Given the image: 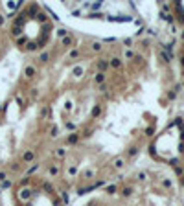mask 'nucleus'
Instances as JSON below:
<instances>
[{
	"label": "nucleus",
	"mask_w": 184,
	"mask_h": 206,
	"mask_svg": "<svg viewBox=\"0 0 184 206\" xmlns=\"http://www.w3.org/2000/svg\"><path fill=\"white\" fill-rule=\"evenodd\" d=\"M35 72H37V70H35V66H33V65H28V66L24 68V75H26V77H33V75H35Z\"/></svg>",
	"instance_id": "1"
},
{
	"label": "nucleus",
	"mask_w": 184,
	"mask_h": 206,
	"mask_svg": "<svg viewBox=\"0 0 184 206\" xmlns=\"http://www.w3.org/2000/svg\"><path fill=\"white\" fill-rule=\"evenodd\" d=\"M33 158H35V153H33L31 149H30V151H26V153L22 155V160H24V162H31Z\"/></svg>",
	"instance_id": "2"
},
{
	"label": "nucleus",
	"mask_w": 184,
	"mask_h": 206,
	"mask_svg": "<svg viewBox=\"0 0 184 206\" xmlns=\"http://www.w3.org/2000/svg\"><path fill=\"white\" fill-rule=\"evenodd\" d=\"M109 65H111L112 68H120V66H121V59H120V57H112Z\"/></svg>",
	"instance_id": "3"
},
{
	"label": "nucleus",
	"mask_w": 184,
	"mask_h": 206,
	"mask_svg": "<svg viewBox=\"0 0 184 206\" xmlns=\"http://www.w3.org/2000/svg\"><path fill=\"white\" fill-rule=\"evenodd\" d=\"M98 68H99V72H103V70H107L109 68V63L105 59H99V63H98Z\"/></svg>",
	"instance_id": "4"
},
{
	"label": "nucleus",
	"mask_w": 184,
	"mask_h": 206,
	"mask_svg": "<svg viewBox=\"0 0 184 206\" xmlns=\"http://www.w3.org/2000/svg\"><path fill=\"white\" fill-rule=\"evenodd\" d=\"M94 81H96V83H103V81H105V74L103 72H98L96 77H94Z\"/></svg>",
	"instance_id": "5"
},
{
	"label": "nucleus",
	"mask_w": 184,
	"mask_h": 206,
	"mask_svg": "<svg viewBox=\"0 0 184 206\" xmlns=\"http://www.w3.org/2000/svg\"><path fill=\"white\" fill-rule=\"evenodd\" d=\"M72 43H74V39H72L70 35H66V37H65L63 40H61V44H63V46H70Z\"/></svg>",
	"instance_id": "6"
},
{
	"label": "nucleus",
	"mask_w": 184,
	"mask_h": 206,
	"mask_svg": "<svg viewBox=\"0 0 184 206\" xmlns=\"http://www.w3.org/2000/svg\"><path fill=\"white\" fill-rule=\"evenodd\" d=\"M101 43H92V52H101Z\"/></svg>",
	"instance_id": "7"
},
{
	"label": "nucleus",
	"mask_w": 184,
	"mask_h": 206,
	"mask_svg": "<svg viewBox=\"0 0 184 206\" xmlns=\"http://www.w3.org/2000/svg\"><path fill=\"white\" fill-rule=\"evenodd\" d=\"M39 59L43 61V63H46V61L50 59V53H48V52H44V53H40V57H39Z\"/></svg>",
	"instance_id": "8"
},
{
	"label": "nucleus",
	"mask_w": 184,
	"mask_h": 206,
	"mask_svg": "<svg viewBox=\"0 0 184 206\" xmlns=\"http://www.w3.org/2000/svg\"><path fill=\"white\" fill-rule=\"evenodd\" d=\"M76 173H77V168H76V166H70V168H68V175H70V177H74Z\"/></svg>",
	"instance_id": "9"
},
{
	"label": "nucleus",
	"mask_w": 184,
	"mask_h": 206,
	"mask_svg": "<svg viewBox=\"0 0 184 206\" xmlns=\"http://www.w3.org/2000/svg\"><path fill=\"white\" fill-rule=\"evenodd\" d=\"M121 166H124V160H121V158H116V160H114V168H121Z\"/></svg>",
	"instance_id": "10"
},
{
	"label": "nucleus",
	"mask_w": 184,
	"mask_h": 206,
	"mask_svg": "<svg viewBox=\"0 0 184 206\" xmlns=\"http://www.w3.org/2000/svg\"><path fill=\"white\" fill-rule=\"evenodd\" d=\"M131 191H133L131 188H124V191H121V195H125V197H127V195H131Z\"/></svg>",
	"instance_id": "11"
},
{
	"label": "nucleus",
	"mask_w": 184,
	"mask_h": 206,
	"mask_svg": "<svg viewBox=\"0 0 184 206\" xmlns=\"http://www.w3.org/2000/svg\"><path fill=\"white\" fill-rule=\"evenodd\" d=\"M74 74H77V75H81V74H83V66H77V68L74 70Z\"/></svg>",
	"instance_id": "12"
},
{
	"label": "nucleus",
	"mask_w": 184,
	"mask_h": 206,
	"mask_svg": "<svg viewBox=\"0 0 184 206\" xmlns=\"http://www.w3.org/2000/svg\"><path fill=\"white\" fill-rule=\"evenodd\" d=\"M77 55H79L77 50H72V52H70V57H77Z\"/></svg>",
	"instance_id": "13"
},
{
	"label": "nucleus",
	"mask_w": 184,
	"mask_h": 206,
	"mask_svg": "<svg viewBox=\"0 0 184 206\" xmlns=\"http://www.w3.org/2000/svg\"><path fill=\"white\" fill-rule=\"evenodd\" d=\"M55 155H57V156H63V155H65V149H57Z\"/></svg>",
	"instance_id": "14"
},
{
	"label": "nucleus",
	"mask_w": 184,
	"mask_h": 206,
	"mask_svg": "<svg viewBox=\"0 0 184 206\" xmlns=\"http://www.w3.org/2000/svg\"><path fill=\"white\" fill-rule=\"evenodd\" d=\"M125 57H127V59H131V57H133V52H131V50H127V52H125Z\"/></svg>",
	"instance_id": "15"
},
{
	"label": "nucleus",
	"mask_w": 184,
	"mask_h": 206,
	"mask_svg": "<svg viewBox=\"0 0 184 206\" xmlns=\"http://www.w3.org/2000/svg\"><path fill=\"white\" fill-rule=\"evenodd\" d=\"M74 142H77V134H74V136H70V143H74Z\"/></svg>",
	"instance_id": "16"
},
{
	"label": "nucleus",
	"mask_w": 184,
	"mask_h": 206,
	"mask_svg": "<svg viewBox=\"0 0 184 206\" xmlns=\"http://www.w3.org/2000/svg\"><path fill=\"white\" fill-rule=\"evenodd\" d=\"M98 112H99V107H96V109L92 111V116H98Z\"/></svg>",
	"instance_id": "17"
},
{
	"label": "nucleus",
	"mask_w": 184,
	"mask_h": 206,
	"mask_svg": "<svg viewBox=\"0 0 184 206\" xmlns=\"http://www.w3.org/2000/svg\"><path fill=\"white\" fill-rule=\"evenodd\" d=\"M182 184H184V178H182Z\"/></svg>",
	"instance_id": "18"
}]
</instances>
